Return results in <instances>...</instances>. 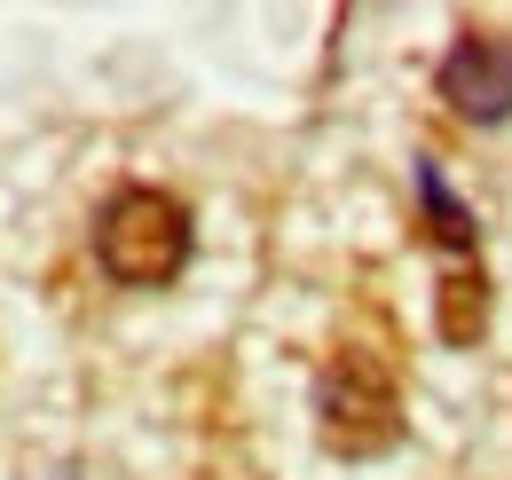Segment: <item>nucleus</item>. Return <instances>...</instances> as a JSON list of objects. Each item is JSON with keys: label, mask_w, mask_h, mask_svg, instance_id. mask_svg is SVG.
I'll use <instances>...</instances> for the list:
<instances>
[{"label": "nucleus", "mask_w": 512, "mask_h": 480, "mask_svg": "<svg viewBox=\"0 0 512 480\" xmlns=\"http://www.w3.org/2000/svg\"><path fill=\"white\" fill-rule=\"evenodd\" d=\"M316 418H323V441H331L339 457H379V449H394V441H402L394 370H386L379 355H363V347H347L316 386Z\"/></svg>", "instance_id": "f03ea898"}, {"label": "nucleus", "mask_w": 512, "mask_h": 480, "mask_svg": "<svg viewBox=\"0 0 512 480\" xmlns=\"http://www.w3.org/2000/svg\"><path fill=\"white\" fill-rule=\"evenodd\" d=\"M442 103L465 126L512 119V32H465L442 56Z\"/></svg>", "instance_id": "7ed1b4c3"}, {"label": "nucleus", "mask_w": 512, "mask_h": 480, "mask_svg": "<svg viewBox=\"0 0 512 480\" xmlns=\"http://www.w3.org/2000/svg\"><path fill=\"white\" fill-rule=\"evenodd\" d=\"M410 181H418V205H426V229H434V244H449V252H473V237H481V229H473V213L449 197L442 166H434V158H418V174H410Z\"/></svg>", "instance_id": "20e7f679"}, {"label": "nucleus", "mask_w": 512, "mask_h": 480, "mask_svg": "<svg viewBox=\"0 0 512 480\" xmlns=\"http://www.w3.org/2000/svg\"><path fill=\"white\" fill-rule=\"evenodd\" d=\"M95 252L119 284H174L190 260V213L166 189H119L95 221Z\"/></svg>", "instance_id": "f257e3e1"}]
</instances>
